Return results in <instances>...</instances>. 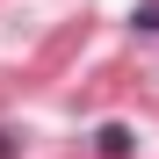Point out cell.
<instances>
[{
	"mask_svg": "<svg viewBox=\"0 0 159 159\" xmlns=\"http://www.w3.org/2000/svg\"><path fill=\"white\" fill-rule=\"evenodd\" d=\"M130 145H138L130 123H101V130H94V152H101V159H130Z\"/></svg>",
	"mask_w": 159,
	"mask_h": 159,
	"instance_id": "1",
	"label": "cell"
},
{
	"mask_svg": "<svg viewBox=\"0 0 159 159\" xmlns=\"http://www.w3.org/2000/svg\"><path fill=\"white\" fill-rule=\"evenodd\" d=\"M130 22H138V29H145V36H159V0H145V7H138V15H130Z\"/></svg>",
	"mask_w": 159,
	"mask_h": 159,
	"instance_id": "2",
	"label": "cell"
},
{
	"mask_svg": "<svg viewBox=\"0 0 159 159\" xmlns=\"http://www.w3.org/2000/svg\"><path fill=\"white\" fill-rule=\"evenodd\" d=\"M7 152H15V138H7V130H0V159H7Z\"/></svg>",
	"mask_w": 159,
	"mask_h": 159,
	"instance_id": "3",
	"label": "cell"
}]
</instances>
